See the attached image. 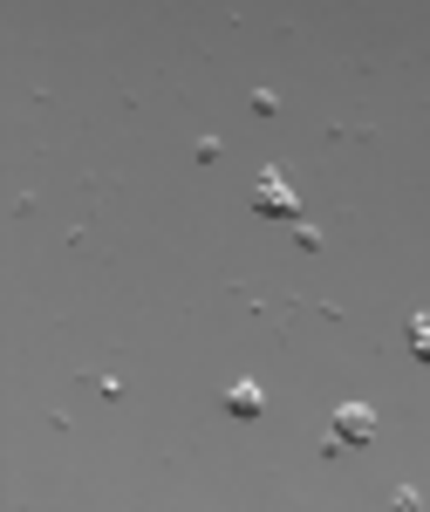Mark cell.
I'll return each mask as SVG.
<instances>
[{"instance_id": "cell-1", "label": "cell", "mask_w": 430, "mask_h": 512, "mask_svg": "<svg viewBox=\"0 0 430 512\" xmlns=\"http://www.w3.org/2000/svg\"><path fill=\"white\" fill-rule=\"evenodd\" d=\"M369 437H376V417L362 403H342L335 410V444H369Z\"/></svg>"}, {"instance_id": "cell-2", "label": "cell", "mask_w": 430, "mask_h": 512, "mask_svg": "<svg viewBox=\"0 0 430 512\" xmlns=\"http://www.w3.org/2000/svg\"><path fill=\"white\" fill-rule=\"evenodd\" d=\"M226 410H233V417H260V410H267V396H260V383H233V396H226Z\"/></svg>"}, {"instance_id": "cell-3", "label": "cell", "mask_w": 430, "mask_h": 512, "mask_svg": "<svg viewBox=\"0 0 430 512\" xmlns=\"http://www.w3.org/2000/svg\"><path fill=\"white\" fill-rule=\"evenodd\" d=\"M253 205H260V212H294V198L280 192V178H260V192H253Z\"/></svg>"}, {"instance_id": "cell-4", "label": "cell", "mask_w": 430, "mask_h": 512, "mask_svg": "<svg viewBox=\"0 0 430 512\" xmlns=\"http://www.w3.org/2000/svg\"><path fill=\"white\" fill-rule=\"evenodd\" d=\"M410 342H417V355L430 362V315H410Z\"/></svg>"}, {"instance_id": "cell-5", "label": "cell", "mask_w": 430, "mask_h": 512, "mask_svg": "<svg viewBox=\"0 0 430 512\" xmlns=\"http://www.w3.org/2000/svg\"><path fill=\"white\" fill-rule=\"evenodd\" d=\"M390 512H417V492H396V506Z\"/></svg>"}]
</instances>
